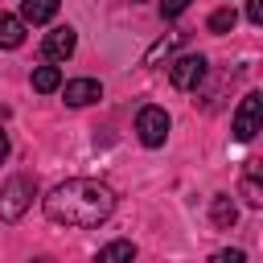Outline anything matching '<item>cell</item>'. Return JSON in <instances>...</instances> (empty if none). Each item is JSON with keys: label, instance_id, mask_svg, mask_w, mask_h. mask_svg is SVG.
I'll return each instance as SVG.
<instances>
[{"label": "cell", "instance_id": "1", "mask_svg": "<svg viewBox=\"0 0 263 263\" xmlns=\"http://www.w3.org/2000/svg\"><path fill=\"white\" fill-rule=\"evenodd\" d=\"M115 210V193L103 181L90 177H70L58 189H49L45 197V218L58 226H74V230H90L99 222H107Z\"/></svg>", "mask_w": 263, "mask_h": 263}, {"label": "cell", "instance_id": "2", "mask_svg": "<svg viewBox=\"0 0 263 263\" xmlns=\"http://www.w3.org/2000/svg\"><path fill=\"white\" fill-rule=\"evenodd\" d=\"M33 193H37L33 177H8L4 189H0V218H4V222H16V218L33 205Z\"/></svg>", "mask_w": 263, "mask_h": 263}, {"label": "cell", "instance_id": "3", "mask_svg": "<svg viewBox=\"0 0 263 263\" xmlns=\"http://www.w3.org/2000/svg\"><path fill=\"white\" fill-rule=\"evenodd\" d=\"M136 132H140V144L144 148H160L168 140V111L164 107H140Z\"/></svg>", "mask_w": 263, "mask_h": 263}, {"label": "cell", "instance_id": "4", "mask_svg": "<svg viewBox=\"0 0 263 263\" xmlns=\"http://www.w3.org/2000/svg\"><path fill=\"white\" fill-rule=\"evenodd\" d=\"M259 123H263V95H255V90H251V95L238 103V111H234V140H238V144L255 140Z\"/></svg>", "mask_w": 263, "mask_h": 263}, {"label": "cell", "instance_id": "5", "mask_svg": "<svg viewBox=\"0 0 263 263\" xmlns=\"http://www.w3.org/2000/svg\"><path fill=\"white\" fill-rule=\"evenodd\" d=\"M201 78H205V58H201V53H185V58H177V62L168 66V82H173L177 90H197Z\"/></svg>", "mask_w": 263, "mask_h": 263}, {"label": "cell", "instance_id": "6", "mask_svg": "<svg viewBox=\"0 0 263 263\" xmlns=\"http://www.w3.org/2000/svg\"><path fill=\"white\" fill-rule=\"evenodd\" d=\"M74 45H78V33H74L70 25H58V29L45 33V58H49V62H66V58L74 53Z\"/></svg>", "mask_w": 263, "mask_h": 263}, {"label": "cell", "instance_id": "7", "mask_svg": "<svg viewBox=\"0 0 263 263\" xmlns=\"http://www.w3.org/2000/svg\"><path fill=\"white\" fill-rule=\"evenodd\" d=\"M95 99H103V86H99L95 78H74V82H66V103H70V107H86V103H95Z\"/></svg>", "mask_w": 263, "mask_h": 263}, {"label": "cell", "instance_id": "8", "mask_svg": "<svg viewBox=\"0 0 263 263\" xmlns=\"http://www.w3.org/2000/svg\"><path fill=\"white\" fill-rule=\"evenodd\" d=\"M53 12H58V0H21L25 25H45V21H53Z\"/></svg>", "mask_w": 263, "mask_h": 263}, {"label": "cell", "instance_id": "9", "mask_svg": "<svg viewBox=\"0 0 263 263\" xmlns=\"http://www.w3.org/2000/svg\"><path fill=\"white\" fill-rule=\"evenodd\" d=\"M25 41V21L12 12H0V49H16Z\"/></svg>", "mask_w": 263, "mask_h": 263}, {"label": "cell", "instance_id": "10", "mask_svg": "<svg viewBox=\"0 0 263 263\" xmlns=\"http://www.w3.org/2000/svg\"><path fill=\"white\" fill-rule=\"evenodd\" d=\"M210 218H214V226H222V230H230L234 222H238V205L226 197V193H218L214 201H210Z\"/></svg>", "mask_w": 263, "mask_h": 263}, {"label": "cell", "instance_id": "11", "mask_svg": "<svg viewBox=\"0 0 263 263\" xmlns=\"http://www.w3.org/2000/svg\"><path fill=\"white\" fill-rule=\"evenodd\" d=\"M58 86H62V70H58V66H37V70H33V90L49 95V90H58Z\"/></svg>", "mask_w": 263, "mask_h": 263}, {"label": "cell", "instance_id": "12", "mask_svg": "<svg viewBox=\"0 0 263 263\" xmlns=\"http://www.w3.org/2000/svg\"><path fill=\"white\" fill-rule=\"evenodd\" d=\"M259 160L247 164V177H242V193H247V205H263V193H259Z\"/></svg>", "mask_w": 263, "mask_h": 263}, {"label": "cell", "instance_id": "13", "mask_svg": "<svg viewBox=\"0 0 263 263\" xmlns=\"http://www.w3.org/2000/svg\"><path fill=\"white\" fill-rule=\"evenodd\" d=\"M99 259H136V242H127V238L107 242V247H99Z\"/></svg>", "mask_w": 263, "mask_h": 263}, {"label": "cell", "instance_id": "14", "mask_svg": "<svg viewBox=\"0 0 263 263\" xmlns=\"http://www.w3.org/2000/svg\"><path fill=\"white\" fill-rule=\"evenodd\" d=\"M234 21H238V16H234V8H218V12L210 16V33H230V29H234Z\"/></svg>", "mask_w": 263, "mask_h": 263}, {"label": "cell", "instance_id": "15", "mask_svg": "<svg viewBox=\"0 0 263 263\" xmlns=\"http://www.w3.org/2000/svg\"><path fill=\"white\" fill-rule=\"evenodd\" d=\"M189 4H193V0H160V16H164V21H173V16H181Z\"/></svg>", "mask_w": 263, "mask_h": 263}, {"label": "cell", "instance_id": "16", "mask_svg": "<svg viewBox=\"0 0 263 263\" xmlns=\"http://www.w3.org/2000/svg\"><path fill=\"white\" fill-rule=\"evenodd\" d=\"M247 21L251 25H263V0H247Z\"/></svg>", "mask_w": 263, "mask_h": 263}, {"label": "cell", "instance_id": "17", "mask_svg": "<svg viewBox=\"0 0 263 263\" xmlns=\"http://www.w3.org/2000/svg\"><path fill=\"white\" fill-rule=\"evenodd\" d=\"M214 259H218V263H242V251H218Z\"/></svg>", "mask_w": 263, "mask_h": 263}, {"label": "cell", "instance_id": "18", "mask_svg": "<svg viewBox=\"0 0 263 263\" xmlns=\"http://www.w3.org/2000/svg\"><path fill=\"white\" fill-rule=\"evenodd\" d=\"M8 160V136H4V127H0V164Z\"/></svg>", "mask_w": 263, "mask_h": 263}]
</instances>
